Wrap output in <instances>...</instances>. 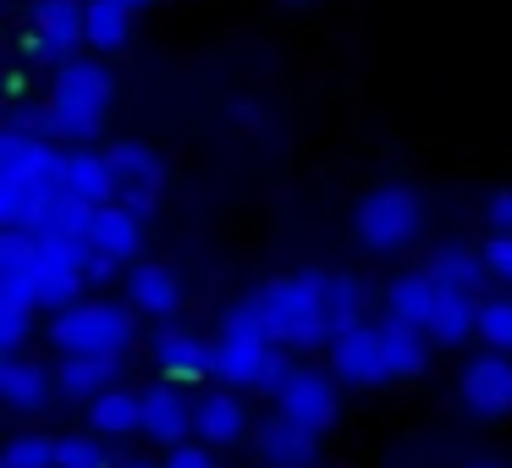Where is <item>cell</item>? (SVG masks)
<instances>
[{
    "mask_svg": "<svg viewBox=\"0 0 512 468\" xmlns=\"http://www.w3.org/2000/svg\"><path fill=\"white\" fill-rule=\"evenodd\" d=\"M133 314H138L133 303H105V298L72 303L50 320V342L72 358H122L138 336Z\"/></svg>",
    "mask_w": 512,
    "mask_h": 468,
    "instance_id": "obj_1",
    "label": "cell"
},
{
    "mask_svg": "<svg viewBox=\"0 0 512 468\" xmlns=\"http://www.w3.org/2000/svg\"><path fill=\"white\" fill-rule=\"evenodd\" d=\"M45 100L61 122V138L89 144V138L100 133L105 111H111V72H105L100 61H61Z\"/></svg>",
    "mask_w": 512,
    "mask_h": 468,
    "instance_id": "obj_2",
    "label": "cell"
},
{
    "mask_svg": "<svg viewBox=\"0 0 512 468\" xmlns=\"http://www.w3.org/2000/svg\"><path fill=\"white\" fill-rule=\"evenodd\" d=\"M259 298H265V314H270V336H276V347H320V342H331V336H325L320 270L270 281V287H259Z\"/></svg>",
    "mask_w": 512,
    "mask_h": 468,
    "instance_id": "obj_3",
    "label": "cell"
},
{
    "mask_svg": "<svg viewBox=\"0 0 512 468\" xmlns=\"http://www.w3.org/2000/svg\"><path fill=\"white\" fill-rule=\"evenodd\" d=\"M419 226H424V199L408 182H380V188H369L364 204H358V237H364V248H375V254L408 248L413 237H419Z\"/></svg>",
    "mask_w": 512,
    "mask_h": 468,
    "instance_id": "obj_4",
    "label": "cell"
},
{
    "mask_svg": "<svg viewBox=\"0 0 512 468\" xmlns=\"http://www.w3.org/2000/svg\"><path fill=\"white\" fill-rule=\"evenodd\" d=\"M89 0H34L28 6V39L23 56L28 61H72V50L89 39Z\"/></svg>",
    "mask_w": 512,
    "mask_h": 468,
    "instance_id": "obj_5",
    "label": "cell"
},
{
    "mask_svg": "<svg viewBox=\"0 0 512 468\" xmlns=\"http://www.w3.org/2000/svg\"><path fill=\"white\" fill-rule=\"evenodd\" d=\"M270 402H276V413H287L292 424H303V430H314V435H325L336 424V386H331L325 369L287 364L281 380L270 386Z\"/></svg>",
    "mask_w": 512,
    "mask_h": 468,
    "instance_id": "obj_6",
    "label": "cell"
},
{
    "mask_svg": "<svg viewBox=\"0 0 512 468\" xmlns=\"http://www.w3.org/2000/svg\"><path fill=\"white\" fill-rule=\"evenodd\" d=\"M287 364H292V358L281 353L276 342H265V336L221 331V342H215V375H221V386H259V391H270Z\"/></svg>",
    "mask_w": 512,
    "mask_h": 468,
    "instance_id": "obj_7",
    "label": "cell"
},
{
    "mask_svg": "<svg viewBox=\"0 0 512 468\" xmlns=\"http://www.w3.org/2000/svg\"><path fill=\"white\" fill-rule=\"evenodd\" d=\"M457 397H463L468 413H479V419H501V413H512V353H479L463 364V375H457Z\"/></svg>",
    "mask_w": 512,
    "mask_h": 468,
    "instance_id": "obj_8",
    "label": "cell"
},
{
    "mask_svg": "<svg viewBox=\"0 0 512 468\" xmlns=\"http://www.w3.org/2000/svg\"><path fill=\"white\" fill-rule=\"evenodd\" d=\"M331 369L342 386H380L391 380L386 369V347H380V325H358V331L331 342Z\"/></svg>",
    "mask_w": 512,
    "mask_h": 468,
    "instance_id": "obj_9",
    "label": "cell"
},
{
    "mask_svg": "<svg viewBox=\"0 0 512 468\" xmlns=\"http://www.w3.org/2000/svg\"><path fill=\"white\" fill-rule=\"evenodd\" d=\"M149 353H155V369L166 380H204L215 375V342H199L193 331H182V325H160L155 342H149Z\"/></svg>",
    "mask_w": 512,
    "mask_h": 468,
    "instance_id": "obj_10",
    "label": "cell"
},
{
    "mask_svg": "<svg viewBox=\"0 0 512 468\" xmlns=\"http://www.w3.org/2000/svg\"><path fill=\"white\" fill-rule=\"evenodd\" d=\"M199 430V402H188L177 386L144 391V435L160 446H182V435Z\"/></svg>",
    "mask_w": 512,
    "mask_h": 468,
    "instance_id": "obj_11",
    "label": "cell"
},
{
    "mask_svg": "<svg viewBox=\"0 0 512 468\" xmlns=\"http://www.w3.org/2000/svg\"><path fill=\"white\" fill-rule=\"evenodd\" d=\"M50 199H61V188H50L34 171H0V221L6 226H34L50 210Z\"/></svg>",
    "mask_w": 512,
    "mask_h": 468,
    "instance_id": "obj_12",
    "label": "cell"
},
{
    "mask_svg": "<svg viewBox=\"0 0 512 468\" xmlns=\"http://www.w3.org/2000/svg\"><path fill=\"white\" fill-rule=\"evenodd\" d=\"M34 292H39V309H50V314H61V309H72V303H83V265H72V259H61L56 248H39V259H34Z\"/></svg>",
    "mask_w": 512,
    "mask_h": 468,
    "instance_id": "obj_13",
    "label": "cell"
},
{
    "mask_svg": "<svg viewBox=\"0 0 512 468\" xmlns=\"http://www.w3.org/2000/svg\"><path fill=\"white\" fill-rule=\"evenodd\" d=\"M424 331H430V342L441 347H457L468 342V336H479V298L474 292H457L441 281V292H435V309L430 320H424Z\"/></svg>",
    "mask_w": 512,
    "mask_h": 468,
    "instance_id": "obj_14",
    "label": "cell"
},
{
    "mask_svg": "<svg viewBox=\"0 0 512 468\" xmlns=\"http://www.w3.org/2000/svg\"><path fill=\"white\" fill-rule=\"evenodd\" d=\"M50 391H56V375L34 358H0V397L12 402L17 413H45Z\"/></svg>",
    "mask_w": 512,
    "mask_h": 468,
    "instance_id": "obj_15",
    "label": "cell"
},
{
    "mask_svg": "<svg viewBox=\"0 0 512 468\" xmlns=\"http://www.w3.org/2000/svg\"><path fill=\"white\" fill-rule=\"evenodd\" d=\"M127 303H133L138 314L171 320V314L182 309V281H177V270H166V265H133V276H127Z\"/></svg>",
    "mask_w": 512,
    "mask_h": 468,
    "instance_id": "obj_16",
    "label": "cell"
},
{
    "mask_svg": "<svg viewBox=\"0 0 512 468\" xmlns=\"http://www.w3.org/2000/svg\"><path fill=\"white\" fill-rule=\"evenodd\" d=\"M111 386H122V358H72V353H61L56 391H67V397H78V402H94Z\"/></svg>",
    "mask_w": 512,
    "mask_h": 468,
    "instance_id": "obj_17",
    "label": "cell"
},
{
    "mask_svg": "<svg viewBox=\"0 0 512 468\" xmlns=\"http://www.w3.org/2000/svg\"><path fill=\"white\" fill-rule=\"evenodd\" d=\"M254 441H259V457H270L276 468H298V463L314 457V441H320V435L303 430V424H292L287 413H270V419H259Z\"/></svg>",
    "mask_w": 512,
    "mask_h": 468,
    "instance_id": "obj_18",
    "label": "cell"
},
{
    "mask_svg": "<svg viewBox=\"0 0 512 468\" xmlns=\"http://www.w3.org/2000/svg\"><path fill=\"white\" fill-rule=\"evenodd\" d=\"M320 303H325V336H347V331H358L364 325V303H369V292H364V281L358 276H320ZM325 342V347H331Z\"/></svg>",
    "mask_w": 512,
    "mask_h": 468,
    "instance_id": "obj_19",
    "label": "cell"
},
{
    "mask_svg": "<svg viewBox=\"0 0 512 468\" xmlns=\"http://www.w3.org/2000/svg\"><path fill=\"white\" fill-rule=\"evenodd\" d=\"M94 210H100V204H83V199H72V193H61V199H50V210L39 215L28 232H34L39 243H94Z\"/></svg>",
    "mask_w": 512,
    "mask_h": 468,
    "instance_id": "obj_20",
    "label": "cell"
},
{
    "mask_svg": "<svg viewBox=\"0 0 512 468\" xmlns=\"http://www.w3.org/2000/svg\"><path fill=\"white\" fill-rule=\"evenodd\" d=\"M94 248L111 259H138V248H144V215H133L122 199L116 204H100L94 210Z\"/></svg>",
    "mask_w": 512,
    "mask_h": 468,
    "instance_id": "obj_21",
    "label": "cell"
},
{
    "mask_svg": "<svg viewBox=\"0 0 512 468\" xmlns=\"http://www.w3.org/2000/svg\"><path fill=\"white\" fill-rule=\"evenodd\" d=\"M380 347H386L391 380H408V375H419L424 358H430V331H424V325L397 320V314H386V320H380Z\"/></svg>",
    "mask_w": 512,
    "mask_h": 468,
    "instance_id": "obj_22",
    "label": "cell"
},
{
    "mask_svg": "<svg viewBox=\"0 0 512 468\" xmlns=\"http://www.w3.org/2000/svg\"><path fill=\"white\" fill-rule=\"evenodd\" d=\"M199 435L210 446H232V441H243V435H248V408H243V397H237L232 386L199 397Z\"/></svg>",
    "mask_w": 512,
    "mask_h": 468,
    "instance_id": "obj_23",
    "label": "cell"
},
{
    "mask_svg": "<svg viewBox=\"0 0 512 468\" xmlns=\"http://www.w3.org/2000/svg\"><path fill=\"white\" fill-rule=\"evenodd\" d=\"M424 270H430L435 281H446V287H457V292H485V281H490L485 248H463V243H441Z\"/></svg>",
    "mask_w": 512,
    "mask_h": 468,
    "instance_id": "obj_24",
    "label": "cell"
},
{
    "mask_svg": "<svg viewBox=\"0 0 512 468\" xmlns=\"http://www.w3.org/2000/svg\"><path fill=\"white\" fill-rule=\"evenodd\" d=\"M72 199L83 204H116V171L105 155H94V149H72L67 155V188Z\"/></svg>",
    "mask_w": 512,
    "mask_h": 468,
    "instance_id": "obj_25",
    "label": "cell"
},
{
    "mask_svg": "<svg viewBox=\"0 0 512 468\" xmlns=\"http://www.w3.org/2000/svg\"><path fill=\"white\" fill-rule=\"evenodd\" d=\"M89 424H94V435H133V430H144V391L111 386L105 397L89 402Z\"/></svg>",
    "mask_w": 512,
    "mask_h": 468,
    "instance_id": "obj_26",
    "label": "cell"
},
{
    "mask_svg": "<svg viewBox=\"0 0 512 468\" xmlns=\"http://www.w3.org/2000/svg\"><path fill=\"white\" fill-rule=\"evenodd\" d=\"M435 292H441V281H435L430 270H408V276H397L386 287V314H397V320H408V325H424L435 309Z\"/></svg>",
    "mask_w": 512,
    "mask_h": 468,
    "instance_id": "obj_27",
    "label": "cell"
},
{
    "mask_svg": "<svg viewBox=\"0 0 512 468\" xmlns=\"http://www.w3.org/2000/svg\"><path fill=\"white\" fill-rule=\"evenodd\" d=\"M105 160H111V171H116V199H122L127 188H160V160H155V149L149 144H111L105 149Z\"/></svg>",
    "mask_w": 512,
    "mask_h": 468,
    "instance_id": "obj_28",
    "label": "cell"
},
{
    "mask_svg": "<svg viewBox=\"0 0 512 468\" xmlns=\"http://www.w3.org/2000/svg\"><path fill=\"white\" fill-rule=\"evenodd\" d=\"M83 23H89V45L94 50H122L127 34H133V12L116 6V0H89Z\"/></svg>",
    "mask_w": 512,
    "mask_h": 468,
    "instance_id": "obj_29",
    "label": "cell"
},
{
    "mask_svg": "<svg viewBox=\"0 0 512 468\" xmlns=\"http://www.w3.org/2000/svg\"><path fill=\"white\" fill-rule=\"evenodd\" d=\"M6 127L50 138V144L61 138V122H56V111H50V100H23V94H12V105H6Z\"/></svg>",
    "mask_w": 512,
    "mask_h": 468,
    "instance_id": "obj_30",
    "label": "cell"
},
{
    "mask_svg": "<svg viewBox=\"0 0 512 468\" xmlns=\"http://www.w3.org/2000/svg\"><path fill=\"white\" fill-rule=\"evenodd\" d=\"M479 342H485L490 353H512V298L479 303Z\"/></svg>",
    "mask_w": 512,
    "mask_h": 468,
    "instance_id": "obj_31",
    "label": "cell"
},
{
    "mask_svg": "<svg viewBox=\"0 0 512 468\" xmlns=\"http://www.w3.org/2000/svg\"><path fill=\"white\" fill-rule=\"evenodd\" d=\"M221 331H232V336H265V342H276V336H270V314H265V298H259V292L237 298L232 309L221 314Z\"/></svg>",
    "mask_w": 512,
    "mask_h": 468,
    "instance_id": "obj_32",
    "label": "cell"
},
{
    "mask_svg": "<svg viewBox=\"0 0 512 468\" xmlns=\"http://www.w3.org/2000/svg\"><path fill=\"white\" fill-rule=\"evenodd\" d=\"M56 468H111V452L100 446V435H61Z\"/></svg>",
    "mask_w": 512,
    "mask_h": 468,
    "instance_id": "obj_33",
    "label": "cell"
},
{
    "mask_svg": "<svg viewBox=\"0 0 512 468\" xmlns=\"http://www.w3.org/2000/svg\"><path fill=\"white\" fill-rule=\"evenodd\" d=\"M6 468H56V441L50 435H17L6 446Z\"/></svg>",
    "mask_w": 512,
    "mask_h": 468,
    "instance_id": "obj_34",
    "label": "cell"
},
{
    "mask_svg": "<svg viewBox=\"0 0 512 468\" xmlns=\"http://www.w3.org/2000/svg\"><path fill=\"white\" fill-rule=\"evenodd\" d=\"M39 259V237L23 232V226H6L0 232V270H34Z\"/></svg>",
    "mask_w": 512,
    "mask_h": 468,
    "instance_id": "obj_35",
    "label": "cell"
},
{
    "mask_svg": "<svg viewBox=\"0 0 512 468\" xmlns=\"http://www.w3.org/2000/svg\"><path fill=\"white\" fill-rule=\"evenodd\" d=\"M28 331H34V309H12V303H0V353L12 358L17 347L28 342Z\"/></svg>",
    "mask_w": 512,
    "mask_h": 468,
    "instance_id": "obj_36",
    "label": "cell"
},
{
    "mask_svg": "<svg viewBox=\"0 0 512 468\" xmlns=\"http://www.w3.org/2000/svg\"><path fill=\"white\" fill-rule=\"evenodd\" d=\"M39 144H45V138L6 127V133H0V171H23L28 160H34V149H39Z\"/></svg>",
    "mask_w": 512,
    "mask_h": 468,
    "instance_id": "obj_37",
    "label": "cell"
},
{
    "mask_svg": "<svg viewBox=\"0 0 512 468\" xmlns=\"http://www.w3.org/2000/svg\"><path fill=\"white\" fill-rule=\"evenodd\" d=\"M485 265H490V281L512 287V237H501V232L485 237Z\"/></svg>",
    "mask_w": 512,
    "mask_h": 468,
    "instance_id": "obj_38",
    "label": "cell"
},
{
    "mask_svg": "<svg viewBox=\"0 0 512 468\" xmlns=\"http://www.w3.org/2000/svg\"><path fill=\"white\" fill-rule=\"evenodd\" d=\"M485 226H490V232H501V237H512V188L490 193V204H485Z\"/></svg>",
    "mask_w": 512,
    "mask_h": 468,
    "instance_id": "obj_39",
    "label": "cell"
},
{
    "mask_svg": "<svg viewBox=\"0 0 512 468\" xmlns=\"http://www.w3.org/2000/svg\"><path fill=\"white\" fill-rule=\"evenodd\" d=\"M116 265H122V259H111V254H100V248H94V254L83 259V281H89V287H105V281L116 276Z\"/></svg>",
    "mask_w": 512,
    "mask_h": 468,
    "instance_id": "obj_40",
    "label": "cell"
},
{
    "mask_svg": "<svg viewBox=\"0 0 512 468\" xmlns=\"http://www.w3.org/2000/svg\"><path fill=\"white\" fill-rule=\"evenodd\" d=\"M166 468H215V457L204 452V446H171Z\"/></svg>",
    "mask_w": 512,
    "mask_h": 468,
    "instance_id": "obj_41",
    "label": "cell"
},
{
    "mask_svg": "<svg viewBox=\"0 0 512 468\" xmlns=\"http://www.w3.org/2000/svg\"><path fill=\"white\" fill-rule=\"evenodd\" d=\"M122 204H127L133 215H149V210L160 204V188H127V193H122Z\"/></svg>",
    "mask_w": 512,
    "mask_h": 468,
    "instance_id": "obj_42",
    "label": "cell"
},
{
    "mask_svg": "<svg viewBox=\"0 0 512 468\" xmlns=\"http://www.w3.org/2000/svg\"><path fill=\"white\" fill-rule=\"evenodd\" d=\"M111 468H155V463H144V457H116Z\"/></svg>",
    "mask_w": 512,
    "mask_h": 468,
    "instance_id": "obj_43",
    "label": "cell"
},
{
    "mask_svg": "<svg viewBox=\"0 0 512 468\" xmlns=\"http://www.w3.org/2000/svg\"><path fill=\"white\" fill-rule=\"evenodd\" d=\"M116 6H127V12L138 17V12H144V6H149V0H116Z\"/></svg>",
    "mask_w": 512,
    "mask_h": 468,
    "instance_id": "obj_44",
    "label": "cell"
},
{
    "mask_svg": "<svg viewBox=\"0 0 512 468\" xmlns=\"http://www.w3.org/2000/svg\"><path fill=\"white\" fill-rule=\"evenodd\" d=\"M463 468H496V463H463Z\"/></svg>",
    "mask_w": 512,
    "mask_h": 468,
    "instance_id": "obj_45",
    "label": "cell"
},
{
    "mask_svg": "<svg viewBox=\"0 0 512 468\" xmlns=\"http://www.w3.org/2000/svg\"><path fill=\"white\" fill-rule=\"evenodd\" d=\"M298 468H309V463H298Z\"/></svg>",
    "mask_w": 512,
    "mask_h": 468,
    "instance_id": "obj_46",
    "label": "cell"
}]
</instances>
